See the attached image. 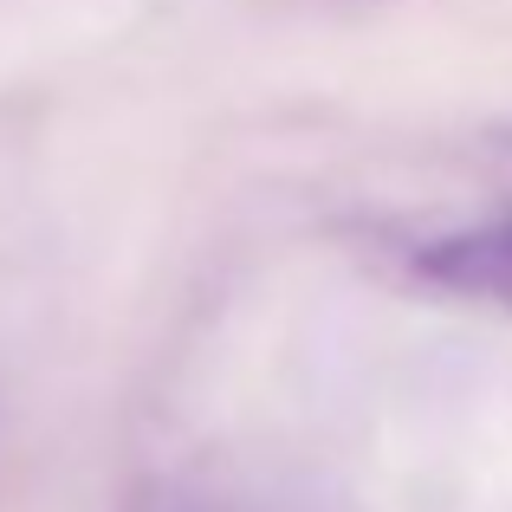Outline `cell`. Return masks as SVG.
Returning a JSON list of instances; mask_svg holds the SVG:
<instances>
[{
    "label": "cell",
    "instance_id": "cell-1",
    "mask_svg": "<svg viewBox=\"0 0 512 512\" xmlns=\"http://www.w3.org/2000/svg\"><path fill=\"white\" fill-rule=\"evenodd\" d=\"M415 273H422L428 286L454 292V299H480V305L512 312V214L435 234L415 253Z\"/></svg>",
    "mask_w": 512,
    "mask_h": 512
},
{
    "label": "cell",
    "instance_id": "cell-2",
    "mask_svg": "<svg viewBox=\"0 0 512 512\" xmlns=\"http://www.w3.org/2000/svg\"><path fill=\"white\" fill-rule=\"evenodd\" d=\"M137 512H253V506L227 500V493H214V487H156Z\"/></svg>",
    "mask_w": 512,
    "mask_h": 512
}]
</instances>
